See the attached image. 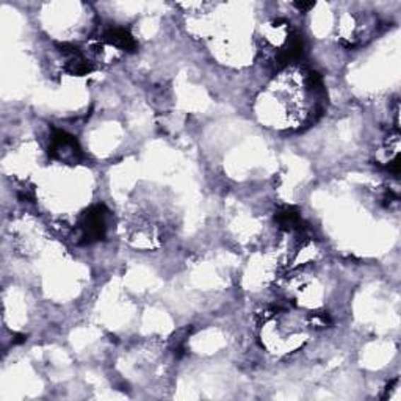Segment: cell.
Listing matches in <instances>:
<instances>
[{"label":"cell","mask_w":401,"mask_h":401,"mask_svg":"<svg viewBox=\"0 0 401 401\" xmlns=\"http://www.w3.org/2000/svg\"><path fill=\"white\" fill-rule=\"evenodd\" d=\"M104 42L108 46H112L115 49H121V50H134L136 47L135 38L132 36L127 28L122 27H115L107 30L104 35Z\"/></svg>","instance_id":"cell-3"},{"label":"cell","mask_w":401,"mask_h":401,"mask_svg":"<svg viewBox=\"0 0 401 401\" xmlns=\"http://www.w3.org/2000/svg\"><path fill=\"white\" fill-rule=\"evenodd\" d=\"M50 152L64 162H68V160L76 162L80 156V148L74 136L68 135L66 132H57L50 140Z\"/></svg>","instance_id":"cell-2"},{"label":"cell","mask_w":401,"mask_h":401,"mask_svg":"<svg viewBox=\"0 0 401 401\" xmlns=\"http://www.w3.org/2000/svg\"><path fill=\"white\" fill-rule=\"evenodd\" d=\"M107 231V210L102 206L90 209L82 218L79 226V236L85 243H91L94 240L104 237Z\"/></svg>","instance_id":"cell-1"},{"label":"cell","mask_w":401,"mask_h":401,"mask_svg":"<svg viewBox=\"0 0 401 401\" xmlns=\"http://www.w3.org/2000/svg\"><path fill=\"white\" fill-rule=\"evenodd\" d=\"M295 6L300 11H308V10L313 8V6H315V4H313V2H301V4L298 2V4H295Z\"/></svg>","instance_id":"cell-4"}]
</instances>
